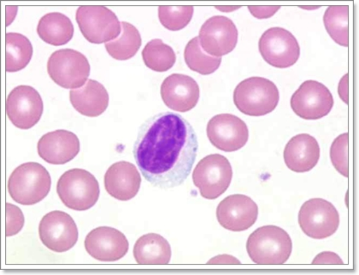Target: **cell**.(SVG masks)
Masks as SVG:
<instances>
[{
  "instance_id": "obj_8",
  "label": "cell",
  "mask_w": 359,
  "mask_h": 275,
  "mask_svg": "<svg viewBox=\"0 0 359 275\" xmlns=\"http://www.w3.org/2000/svg\"><path fill=\"white\" fill-rule=\"evenodd\" d=\"M76 19L81 34L93 44L114 41L122 32L118 17L104 6H80Z\"/></svg>"
},
{
  "instance_id": "obj_24",
  "label": "cell",
  "mask_w": 359,
  "mask_h": 275,
  "mask_svg": "<svg viewBox=\"0 0 359 275\" xmlns=\"http://www.w3.org/2000/svg\"><path fill=\"white\" fill-rule=\"evenodd\" d=\"M37 33L46 43L56 46L64 45L72 40L74 26L67 15L52 13L41 18L38 23Z\"/></svg>"
},
{
  "instance_id": "obj_4",
  "label": "cell",
  "mask_w": 359,
  "mask_h": 275,
  "mask_svg": "<svg viewBox=\"0 0 359 275\" xmlns=\"http://www.w3.org/2000/svg\"><path fill=\"white\" fill-rule=\"evenodd\" d=\"M280 94L274 83L263 77L242 80L233 92V102L241 113L263 116L271 113L279 103Z\"/></svg>"
},
{
  "instance_id": "obj_6",
  "label": "cell",
  "mask_w": 359,
  "mask_h": 275,
  "mask_svg": "<svg viewBox=\"0 0 359 275\" xmlns=\"http://www.w3.org/2000/svg\"><path fill=\"white\" fill-rule=\"evenodd\" d=\"M233 178L232 166L228 158L212 154L203 158L195 167L193 181L205 199H217L227 191Z\"/></svg>"
},
{
  "instance_id": "obj_15",
  "label": "cell",
  "mask_w": 359,
  "mask_h": 275,
  "mask_svg": "<svg viewBox=\"0 0 359 275\" xmlns=\"http://www.w3.org/2000/svg\"><path fill=\"white\" fill-rule=\"evenodd\" d=\"M198 38L206 53L222 57L236 48L238 29L231 19L224 15H215L202 25Z\"/></svg>"
},
{
  "instance_id": "obj_27",
  "label": "cell",
  "mask_w": 359,
  "mask_h": 275,
  "mask_svg": "<svg viewBox=\"0 0 359 275\" xmlns=\"http://www.w3.org/2000/svg\"><path fill=\"white\" fill-rule=\"evenodd\" d=\"M144 63L156 72H166L175 64L177 56L172 48L154 38L147 44L142 51Z\"/></svg>"
},
{
  "instance_id": "obj_26",
  "label": "cell",
  "mask_w": 359,
  "mask_h": 275,
  "mask_svg": "<svg viewBox=\"0 0 359 275\" xmlns=\"http://www.w3.org/2000/svg\"><path fill=\"white\" fill-rule=\"evenodd\" d=\"M122 33L116 40L105 43V48L111 57L116 60L130 59L138 52L142 40L139 30L131 23L122 22Z\"/></svg>"
},
{
  "instance_id": "obj_35",
  "label": "cell",
  "mask_w": 359,
  "mask_h": 275,
  "mask_svg": "<svg viewBox=\"0 0 359 275\" xmlns=\"http://www.w3.org/2000/svg\"><path fill=\"white\" fill-rule=\"evenodd\" d=\"M208 265H241L237 258L229 255H217V257L210 259Z\"/></svg>"
},
{
  "instance_id": "obj_2",
  "label": "cell",
  "mask_w": 359,
  "mask_h": 275,
  "mask_svg": "<svg viewBox=\"0 0 359 275\" xmlns=\"http://www.w3.org/2000/svg\"><path fill=\"white\" fill-rule=\"evenodd\" d=\"M247 251L250 258L256 265H282L292 254V239L283 228L261 227L249 236Z\"/></svg>"
},
{
  "instance_id": "obj_10",
  "label": "cell",
  "mask_w": 359,
  "mask_h": 275,
  "mask_svg": "<svg viewBox=\"0 0 359 275\" xmlns=\"http://www.w3.org/2000/svg\"><path fill=\"white\" fill-rule=\"evenodd\" d=\"M261 55L269 65L287 69L297 63L300 56L298 41L290 31L279 28L269 29L259 42Z\"/></svg>"
},
{
  "instance_id": "obj_28",
  "label": "cell",
  "mask_w": 359,
  "mask_h": 275,
  "mask_svg": "<svg viewBox=\"0 0 359 275\" xmlns=\"http://www.w3.org/2000/svg\"><path fill=\"white\" fill-rule=\"evenodd\" d=\"M348 6H330L323 15L327 32L334 42L341 46H348Z\"/></svg>"
},
{
  "instance_id": "obj_3",
  "label": "cell",
  "mask_w": 359,
  "mask_h": 275,
  "mask_svg": "<svg viewBox=\"0 0 359 275\" xmlns=\"http://www.w3.org/2000/svg\"><path fill=\"white\" fill-rule=\"evenodd\" d=\"M52 179L44 166L38 162L23 164L14 170L8 181V190L15 202L29 206L49 195Z\"/></svg>"
},
{
  "instance_id": "obj_20",
  "label": "cell",
  "mask_w": 359,
  "mask_h": 275,
  "mask_svg": "<svg viewBox=\"0 0 359 275\" xmlns=\"http://www.w3.org/2000/svg\"><path fill=\"white\" fill-rule=\"evenodd\" d=\"M142 177L131 162L121 161L112 164L104 174V188L114 199L128 201L138 195Z\"/></svg>"
},
{
  "instance_id": "obj_25",
  "label": "cell",
  "mask_w": 359,
  "mask_h": 275,
  "mask_svg": "<svg viewBox=\"0 0 359 275\" xmlns=\"http://www.w3.org/2000/svg\"><path fill=\"white\" fill-rule=\"evenodd\" d=\"M6 71L18 72L28 66L33 56V45L25 36L18 33L6 34Z\"/></svg>"
},
{
  "instance_id": "obj_31",
  "label": "cell",
  "mask_w": 359,
  "mask_h": 275,
  "mask_svg": "<svg viewBox=\"0 0 359 275\" xmlns=\"http://www.w3.org/2000/svg\"><path fill=\"white\" fill-rule=\"evenodd\" d=\"M348 133L339 135L334 139L330 148V160L337 171L348 177Z\"/></svg>"
},
{
  "instance_id": "obj_33",
  "label": "cell",
  "mask_w": 359,
  "mask_h": 275,
  "mask_svg": "<svg viewBox=\"0 0 359 275\" xmlns=\"http://www.w3.org/2000/svg\"><path fill=\"white\" fill-rule=\"evenodd\" d=\"M312 265H342L343 262L337 254L325 251V253H320L318 257H316L313 262H312Z\"/></svg>"
},
{
  "instance_id": "obj_17",
  "label": "cell",
  "mask_w": 359,
  "mask_h": 275,
  "mask_svg": "<svg viewBox=\"0 0 359 275\" xmlns=\"http://www.w3.org/2000/svg\"><path fill=\"white\" fill-rule=\"evenodd\" d=\"M128 239L122 232L111 227H100L89 232L85 239V249L92 258L100 262H116L128 253Z\"/></svg>"
},
{
  "instance_id": "obj_34",
  "label": "cell",
  "mask_w": 359,
  "mask_h": 275,
  "mask_svg": "<svg viewBox=\"0 0 359 275\" xmlns=\"http://www.w3.org/2000/svg\"><path fill=\"white\" fill-rule=\"evenodd\" d=\"M280 8V6H248V9L251 11L253 17L259 19L273 17L279 10Z\"/></svg>"
},
{
  "instance_id": "obj_22",
  "label": "cell",
  "mask_w": 359,
  "mask_h": 275,
  "mask_svg": "<svg viewBox=\"0 0 359 275\" xmlns=\"http://www.w3.org/2000/svg\"><path fill=\"white\" fill-rule=\"evenodd\" d=\"M69 99L79 113L88 118L102 115L109 106L107 89L95 80H88L83 87L70 91Z\"/></svg>"
},
{
  "instance_id": "obj_21",
  "label": "cell",
  "mask_w": 359,
  "mask_h": 275,
  "mask_svg": "<svg viewBox=\"0 0 359 275\" xmlns=\"http://www.w3.org/2000/svg\"><path fill=\"white\" fill-rule=\"evenodd\" d=\"M283 157L288 169L296 173L309 172L318 164L320 146L317 139L308 134L292 137L285 147Z\"/></svg>"
},
{
  "instance_id": "obj_18",
  "label": "cell",
  "mask_w": 359,
  "mask_h": 275,
  "mask_svg": "<svg viewBox=\"0 0 359 275\" xmlns=\"http://www.w3.org/2000/svg\"><path fill=\"white\" fill-rule=\"evenodd\" d=\"M161 97L170 110L183 113L197 106L201 97L200 87L192 77L173 73L163 81Z\"/></svg>"
},
{
  "instance_id": "obj_5",
  "label": "cell",
  "mask_w": 359,
  "mask_h": 275,
  "mask_svg": "<svg viewBox=\"0 0 359 275\" xmlns=\"http://www.w3.org/2000/svg\"><path fill=\"white\" fill-rule=\"evenodd\" d=\"M57 192L66 207L84 211L95 206L100 190L99 182L91 173L83 169H73L62 174Z\"/></svg>"
},
{
  "instance_id": "obj_16",
  "label": "cell",
  "mask_w": 359,
  "mask_h": 275,
  "mask_svg": "<svg viewBox=\"0 0 359 275\" xmlns=\"http://www.w3.org/2000/svg\"><path fill=\"white\" fill-rule=\"evenodd\" d=\"M259 207L251 197L235 195L225 197L218 204L217 218L225 230L242 232L249 230L257 222Z\"/></svg>"
},
{
  "instance_id": "obj_1",
  "label": "cell",
  "mask_w": 359,
  "mask_h": 275,
  "mask_svg": "<svg viewBox=\"0 0 359 275\" xmlns=\"http://www.w3.org/2000/svg\"><path fill=\"white\" fill-rule=\"evenodd\" d=\"M196 133L184 118L173 112L151 116L140 127L134 157L140 171L154 187L184 183L197 157Z\"/></svg>"
},
{
  "instance_id": "obj_9",
  "label": "cell",
  "mask_w": 359,
  "mask_h": 275,
  "mask_svg": "<svg viewBox=\"0 0 359 275\" xmlns=\"http://www.w3.org/2000/svg\"><path fill=\"white\" fill-rule=\"evenodd\" d=\"M299 224L308 237L325 239L338 230L339 215L337 208L329 201L312 199L306 201L300 208Z\"/></svg>"
},
{
  "instance_id": "obj_14",
  "label": "cell",
  "mask_w": 359,
  "mask_h": 275,
  "mask_svg": "<svg viewBox=\"0 0 359 275\" xmlns=\"http://www.w3.org/2000/svg\"><path fill=\"white\" fill-rule=\"evenodd\" d=\"M208 137L216 148L225 153L239 150L247 145L249 130L247 124L236 115H215L208 124Z\"/></svg>"
},
{
  "instance_id": "obj_29",
  "label": "cell",
  "mask_w": 359,
  "mask_h": 275,
  "mask_svg": "<svg viewBox=\"0 0 359 275\" xmlns=\"http://www.w3.org/2000/svg\"><path fill=\"white\" fill-rule=\"evenodd\" d=\"M184 58L191 71L203 76H208L217 71L222 63V57L210 56L202 49L198 37L192 38L187 43Z\"/></svg>"
},
{
  "instance_id": "obj_30",
  "label": "cell",
  "mask_w": 359,
  "mask_h": 275,
  "mask_svg": "<svg viewBox=\"0 0 359 275\" xmlns=\"http://www.w3.org/2000/svg\"><path fill=\"white\" fill-rule=\"evenodd\" d=\"M193 6H159L158 17L167 29L179 31L186 28L192 20Z\"/></svg>"
},
{
  "instance_id": "obj_19",
  "label": "cell",
  "mask_w": 359,
  "mask_h": 275,
  "mask_svg": "<svg viewBox=\"0 0 359 275\" xmlns=\"http://www.w3.org/2000/svg\"><path fill=\"white\" fill-rule=\"evenodd\" d=\"M38 154L53 165L67 164L80 152L79 139L72 132L56 130L43 135L38 142Z\"/></svg>"
},
{
  "instance_id": "obj_7",
  "label": "cell",
  "mask_w": 359,
  "mask_h": 275,
  "mask_svg": "<svg viewBox=\"0 0 359 275\" xmlns=\"http://www.w3.org/2000/svg\"><path fill=\"white\" fill-rule=\"evenodd\" d=\"M48 72L54 83L66 89L83 87L90 75V64L83 53L61 49L50 56Z\"/></svg>"
},
{
  "instance_id": "obj_12",
  "label": "cell",
  "mask_w": 359,
  "mask_h": 275,
  "mask_svg": "<svg viewBox=\"0 0 359 275\" xmlns=\"http://www.w3.org/2000/svg\"><path fill=\"white\" fill-rule=\"evenodd\" d=\"M6 110L14 126L28 130L40 121L44 104L40 94L34 87L18 86L8 95Z\"/></svg>"
},
{
  "instance_id": "obj_23",
  "label": "cell",
  "mask_w": 359,
  "mask_h": 275,
  "mask_svg": "<svg viewBox=\"0 0 359 275\" xmlns=\"http://www.w3.org/2000/svg\"><path fill=\"white\" fill-rule=\"evenodd\" d=\"M171 255L170 243L158 234L143 235L134 247V257L140 265H167Z\"/></svg>"
},
{
  "instance_id": "obj_13",
  "label": "cell",
  "mask_w": 359,
  "mask_h": 275,
  "mask_svg": "<svg viewBox=\"0 0 359 275\" xmlns=\"http://www.w3.org/2000/svg\"><path fill=\"white\" fill-rule=\"evenodd\" d=\"M39 234L43 245L57 253H65L76 246L78 228L67 213L55 211L42 218Z\"/></svg>"
},
{
  "instance_id": "obj_11",
  "label": "cell",
  "mask_w": 359,
  "mask_h": 275,
  "mask_svg": "<svg viewBox=\"0 0 359 275\" xmlns=\"http://www.w3.org/2000/svg\"><path fill=\"white\" fill-rule=\"evenodd\" d=\"M292 110L300 118L318 120L329 115L334 106V98L329 88L316 80H306L292 94Z\"/></svg>"
},
{
  "instance_id": "obj_32",
  "label": "cell",
  "mask_w": 359,
  "mask_h": 275,
  "mask_svg": "<svg viewBox=\"0 0 359 275\" xmlns=\"http://www.w3.org/2000/svg\"><path fill=\"white\" fill-rule=\"evenodd\" d=\"M25 225V216L15 205L6 204V231L7 237L18 234Z\"/></svg>"
}]
</instances>
